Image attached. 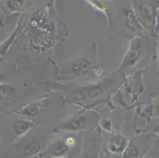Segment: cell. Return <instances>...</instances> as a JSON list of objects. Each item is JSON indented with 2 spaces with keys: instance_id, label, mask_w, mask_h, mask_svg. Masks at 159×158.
Returning <instances> with one entry per match:
<instances>
[{
  "instance_id": "obj_8",
  "label": "cell",
  "mask_w": 159,
  "mask_h": 158,
  "mask_svg": "<svg viewBox=\"0 0 159 158\" xmlns=\"http://www.w3.org/2000/svg\"><path fill=\"white\" fill-rule=\"evenodd\" d=\"M30 24L32 28L47 34H50L53 30L51 21L44 12L37 11L33 13L30 18Z\"/></svg>"
},
{
  "instance_id": "obj_14",
  "label": "cell",
  "mask_w": 159,
  "mask_h": 158,
  "mask_svg": "<svg viewBox=\"0 0 159 158\" xmlns=\"http://www.w3.org/2000/svg\"><path fill=\"white\" fill-rule=\"evenodd\" d=\"M21 29H22V27L18 25L16 27L15 30L10 35V37L5 41L2 42V44H0V63L2 62L4 57L7 56V52H8V51L10 50L11 47L12 46L13 43H14V40L19 36V34L21 33Z\"/></svg>"
},
{
  "instance_id": "obj_13",
  "label": "cell",
  "mask_w": 159,
  "mask_h": 158,
  "mask_svg": "<svg viewBox=\"0 0 159 158\" xmlns=\"http://www.w3.org/2000/svg\"><path fill=\"white\" fill-rule=\"evenodd\" d=\"M34 126L35 124L31 120L27 119H21L14 122L12 125V130L15 132L16 135L18 137H22L25 135Z\"/></svg>"
},
{
  "instance_id": "obj_4",
  "label": "cell",
  "mask_w": 159,
  "mask_h": 158,
  "mask_svg": "<svg viewBox=\"0 0 159 158\" xmlns=\"http://www.w3.org/2000/svg\"><path fill=\"white\" fill-rule=\"evenodd\" d=\"M143 53V43L140 37H133L129 42L126 52L123 58L122 63L117 71L126 72L133 69L139 63Z\"/></svg>"
},
{
  "instance_id": "obj_11",
  "label": "cell",
  "mask_w": 159,
  "mask_h": 158,
  "mask_svg": "<svg viewBox=\"0 0 159 158\" xmlns=\"http://www.w3.org/2000/svg\"><path fill=\"white\" fill-rule=\"evenodd\" d=\"M120 22L123 27L126 29L127 31L131 33H136L142 30V25L135 12L131 10H125L121 17Z\"/></svg>"
},
{
  "instance_id": "obj_5",
  "label": "cell",
  "mask_w": 159,
  "mask_h": 158,
  "mask_svg": "<svg viewBox=\"0 0 159 158\" xmlns=\"http://www.w3.org/2000/svg\"><path fill=\"white\" fill-rule=\"evenodd\" d=\"M54 40L49 34L37 31L32 33L29 38V45L37 54H43L54 46Z\"/></svg>"
},
{
  "instance_id": "obj_7",
  "label": "cell",
  "mask_w": 159,
  "mask_h": 158,
  "mask_svg": "<svg viewBox=\"0 0 159 158\" xmlns=\"http://www.w3.org/2000/svg\"><path fill=\"white\" fill-rule=\"evenodd\" d=\"M89 124V115L86 113L79 112L63 122L57 127V130H68V131H80L86 130Z\"/></svg>"
},
{
  "instance_id": "obj_15",
  "label": "cell",
  "mask_w": 159,
  "mask_h": 158,
  "mask_svg": "<svg viewBox=\"0 0 159 158\" xmlns=\"http://www.w3.org/2000/svg\"><path fill=\"white\" fill-rule=\"evenodd\" d=\"M40 150H41V142L37 140H33L25 148L23 153L25 156H32L40 153Z\"/></svg>"
},
{
  "instance_id": "obj_6",
  "label": "cell",
  "mask_w": 159,
  "mask_h": 158,
  "mask_svg": "<svg viewBox=\"0 0 159 158\" xmlns=\"http://www.w3.org/2000/svg\"><path fill=\"white\" fill-rule=\"evenodd\" d=\"M52 106V100L50 97H44L33 101L30 104L23 107L19 111V115L24 116L25 119L33 118L46 112L50 109Z\"/></svg>"
},
{
  "instance_id": "obj_12",
  "label": "cell",
  "mask_w": 159,
  "mask_h": 158,
  "mask_svg": "<svg viewBox=\"0 0 159 158\" xmlns=\"http://www.w3.org/2000/svg\"><path fill=\"white\" fill-rule=\"evenodd\" d=\"M93 134L90 138H88L82 153V158H99V145L101 140L95 138Z\"/></svg>"
},
{
  "instance_id": "obj_18",
  "label": "cell",
  "mask_w": 159,
  "mask_h": 158,
  "mask_svg": "<svg viewBox=\"0 0 159 158\" xmlns=\"http://www.w3.org/2000/svg\"><path fill=\"white\" fill-rule=\"evenodd\" d=\"M25 0H7V7L10 12L15 13L21 11Z\"/></svg>"
},
{
  "instance_id": "obj_1",
  "label": "cell",
  "mask_w": 159,
  "mask_h": 158,
  "mask_svg": "<svg viewBox=\"0 0 159 158\" xmlns=\"http://www.w3.org/2000/svg\"><path fill=\"white\" fill-rule=\"evenodd\" d=\"M97 43H93L84 54L75 60L70 61L64 66L60 76L63 80H75L86 78L90 74L97 75Z\"/></svg>"
},
{
  "instance_id": "obj_16",
  "label": "cell",
  "mask_w": 159,
  "mask_h": 158,
  "mask_svg": "<svg viewBox=\"0 0 159 158\" xmlns=\"http://www.w3.org/2000/svg\"><path fill=\"white\" fill-rule=\"evenodd\" d=\"M141 150L139 147L136 145L130 142L129 146L126 149V150L123 153L121 158H140L141 156Z\"/></svg>"
},
{
  "instance_id": "obj_19",
  "label": "cell",
  "mask_w": 159,
  "mask_h": 158,
  "mask_svg": "<svg viewBox=\"0 0 159 158\" xmlns=\"http://www.w3.org/2000/svg\"><path fill=\"white\" fill-rule=\"evenodd\" d=\"M102 127L104 130L110 131L112 128V124L108 120H104L102 122Z\"/></svg>"
},
{
  "instance_id": "obj_17",
  "label": "cell",
  "mask_w": 159,
  "mask_h": 158,
  "mask_svg": "<svg viewBox=\"0 0 159 158\" xmlns=\"http://www.w3.org/2000/svg\"><path fill=\"white\" fill-rule=\"evenodd\" d=\"M139 14L140 19L143 24L148 25L151 21V10L148 5H141L139 7Z\"/></svg>"
},
{
  "instance_id": "obj_10",
  "label": "cell",
  "mask_w": 159,
  "mask_h": 158,
  "mask_svg": "<svg viewBox=\"0 0 159 158\" xmlns=\"http://www.w3.org/2000/svg\"><path fill=\"white\" fill-rule=\"evenodd\" d=\"M70 150H72L66 145L64 138H63L52 143L44 151V154L52 158H65Z\"/></svg>"
},
{
  "instance_id": "obj_9",
  "label": "cell",
  "mask_w": 159,
  "mask_h": 158,
  "mask_svg": "<svg viewBox=\"0 0 159 158\" xmlns=\"http://www.w3.org/2000/svg\"><path fill=\"white\" fill-rule=\"evenodd\" d=\"M130 141L126 136L121 134H114L107 142V150L114 155H122L128 146Z\"/></svg>"
},
{
  "instance_id": "obj_2",
  "label": "cell",
  "mask_w": 159,
  "mask_h": 158,
  "mask_svg": "<svg viewBox=\"0 0 159 158\" xmlns=\"http://www.w3.org/2000/svg\"><path fill=\"white\" fill-rule=\"evenodd\" d=\"M108 82L106 81L98 82L97 84L86 85L76 89L72 91L70 97V101L75 104H82L93 101L98 98L101 97L104 93H106V85Z\"/></svg>"
},
{
  "instance_id": "obj_20",
  "label": "cell",
  "mask_w": 159,
  "mask_h": 158,
  "mask_svg": "<svg viewBox=\"0 0 159 158\" xmlns=\"http://www.w3.org/2000/svg\"><path fill=\"white\" fill-rule=\"evenodd\" d=\"M4 26H5V24H4L3 20H2V17H0V32L2 31V29H3Z\"/></svg>"
},
{
  "instance_id": "obj_21",
  "label": "cell",
  "mask_w": 159,
  "mask_h": 158,
  "mask_svg": "<svg viewBox=\"0 0 159 158\" xmlns=\"http://www.w3.org/2000/svg\"><path fill=\"white\" fill-rule=\"evenodd\" d=\"M2 83V75L0 74V85Z\"/></svg>"
},
{
  "instance_id": "obj_3",
  "label": "cell",
  "mask_w": 159,
  "mask_h": 158,
  "mask_svg": "<svg viewBox=\"0 0 159 158\" xmlns=\"http://www.w3.org/2000/svg\"><path fill=\"white\" fill-rule=\"evenodd\" d=\"M139 93V89L138 83L133 75L123 84L117 93L116 97L118 100V102L122 108L125 109H131L135 104Z\"/></svg>"
}]
</instances>
